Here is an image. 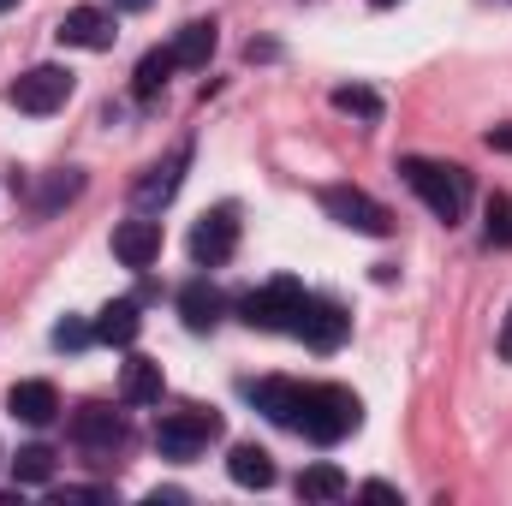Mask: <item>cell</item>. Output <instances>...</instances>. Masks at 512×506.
<instances>
[{"mask_svg": "<svg viewBox=\"0 0 512 506\" xmlns=\"http://www.w3.org/2000/svg\"><path fill=\"white\" fill-rule=\"evenodd\" d=\"M399 179L423 197V209L441 221V227H453V221H465V209H471V173L465 167H453V161H423V155H405L399 161Z\"/></svg>", "mask_w": 512, "mask_h": 506, "instance_id": "cell-1", "label": "cell"}, {"mask_svg": "<svg viewBox=\"0 0 512 506\" xmlns=\"http://www.w3.org/2000/svg\"><path fill=\"white\" fill-rule=\"evenodd\" d=\"M358 423H364V405H358L352 387H334V381L304 387V423H298V435H310L316 447H334V441H346Z\"/></svg>", "mask_w": 512, "mask_h": 506, "instance_id": "cell-2", "label": "cell"}, {"mask_svg": "<svg viewBox=\"0 0 512 506\" xmlns=\"http://www.w3.org/2000/svg\"><path fill=\"white\" fill-rule=\"evenodd\" d=\"M304 280H292V274H280V280H268V286H256L239 298V322H251L262 334H292V322H298V310H304Z\"/></svg>", "mask_w": 512, "mask_h": 506, "instance_id": "cell-3", "label": "cell"}, {"mask_svg": "<svg viewBox=\"0 0 512 506\" xmlns=\"http://www.w3.org/2000/svg\"><path fill=\"white\" fill-rule=\"evenodd\" d=\"M322 209H328V221H340V227H352L364 239H387L393 233V215H387L370 191H358V185H328L322 191Z\"/></svg>", "mask_w": 512, "mask_h": 506, "instance_id": "cell-4", "label": "cell"}, {"mask_svg": "<svg viewBox=\"0 0 512 506\" xmlns=\"http://www.w3.org/2000/svg\"><path fill=\"white\" fill-rule=\"evenodd\" d=\"M215 435H221V417L215 411H173V417L155 423V453L161 459H197Z\"/></svg>", "mask_w": 512, "mask_h": 506, "instance_id": "cell-5", "label": "cell"}, {"mask_svg": "<svg viewBox=\"0 0 512 506\" xmlns=\"http://www.w3.org/2000/svg\"><path fill=\"white\" fill-rule=\"evenodd\" d=\"M66 102H72V72H66V66H30V72L12 84V108H18V114H36V120H42V114H60Z\"/></svg>", "mask_w": 512, "mask_h": 506, "instance_id": "cell-6", "label": "cell"}, {"mask_svg": "<svg viewBox=\"0 0 512 506\" xmlns=\"http://www.w3.org/2000/svg\"><path fill=\"white\" fill-rule=\"evenodd\" d=\"M233 251H239V209L221 203V209H209L191 227V262L197 268H221V262H233Z\"/></svg>", "mask_w": 512, "mask_h": 506, "instance_id": "cell-7", "label": "cell"}, {"mask_svg": "<svg viewBox=\"0 0 512 506\" xmlns=\"http://www.w3.org/2000/svg\"><path fill=\"white\" fill-rule=\"evenodd\" d=\"M292 334H298L310 352H340V346H346V334H352V316H346L334 298H304V310H298Z\"/></svg>", "mask_w": 512, "mask_h": 506, "instance_id": "cell-8", "label": "cell"}, {"mask_svg": "<svg viewBox=\"0 0 512 506\" xmlns=\"http://www.w3.org/2000/svg\"><path fill=\"white\" fill-rule=\"evenodd\" d=\"M126 411H114V405H102V399H90V405H78L72 411V441L78 447H90V453H120L126 447Z\"/></svg>", "mask_w": 512, "mask_h": 506, "instance_id": "cell-9", "label": "cell"}, {"mask_svg": "<svg viewBox=\"0 0 512 506\" xmlns=\"http://www.w3.org/2000/svg\"><path fill=\"white\" fill-rule=\"evenodd\" d=\"M245 399H251L268 423H280V429H298V423H304V381L262 376V381H251V387H245Z\"/></svg>", "mask_w": 512, "mask_h": 506, "instance_id": "cell-10", "label": "cell"}, {"mask_svg": "<svg viewBox=\"0 0 512 506\" xmlns=\"http://www.w3.org/2000/svg\"><path fill=\"white\" fill-rule=\"evenodd\" d=\"M60 48H84V54H102V48H114V12L108 6H72L66 18H60Z\"/></svg>", "mask_w": 512, "mask_h": 506, "instance_id": "cell-11", "label": "cell"}, {"mask_svg": "<svg viewBox=\"0 0 512 506\" xmlns=\"http://www.w3.org/2000/svg\"><path fill=\"white\" fill-rule=\"evenodd\" d=\"M185 167H191V143H179L167 161H155L137 185H131V203L137 209H167L173 197H179V179H185Z\"/></svg>", "mask_w": 512, "mask_h": 506, "instance_id": "cell-12", "label": "cell"}, {"mask_svg": "<svg viewBox=\"0 0 512 506\" xmlns=\"http://www.w3.org/2000/svg\"><path fill=\"white\" fill-rule=\"evenodd\" d=\"M6 411H12L18 423H30V429H48V423L60 417V393H54V381H12Z\"/></svg>", "mask_w": 512, "mask_h": 506, "instance_id": "cell-13", "label": "cell"}, {"mask_svg": "<svg viewBox=\"0 0 512 506\" xmlns=\"http://www.w3.org/2000/svg\"><path fill=\"white\" fill-rule=\"evenodd\" d=\"M114 256L126 262V268H149L155 256H161V221H149V215H131L114 227Z\"/></svg>", "mask_w": 512, "mask_h": 506, "instance_id": "cell-14", "label": "cell"}, {"mask_svg": "<svg viewBox=\"0 0 512 506\" xmlns=\"http://www.w3.org/2000/svg\"><path fill=\"white\" fill-rule=\"evenodd\" d=\"M179 316H185L191 334H209V328L227 316V298H221L209 280H185V286H179Z\"/></svg>", "mask_w": 512, "mask_h": 506, "instance_id": "cell-15", "label": "cell"}, {"mask_svg": "<svg viewBox=\"0 0 512 506\" xmlns=\"http://www.w3.org/2000/svg\"><path fill=\"white\" fill-rule=\"evenodd\" d=\"M161 393H167L161 364H155V358H126V370H120V399H126V405H161Z\"/></svg>", "mask_w": 512, "mask_h": 506, "instance_id": "cell-16", "label": "cell"}, {"mask_svg": "<svg viewBox=\"0 0 512 506\" xmlns=\"http://www.w3.org/2000/svg\"><path fill=\"white\" fill-rule=\"evenodd\" d=\"M179 72V60H173V42L167 48H149L143 60H137V72H131V96L137 102H155L161 90H167V78Z\"/></svg>", "mask_w": 512, "mask_h": 506, "instance_id": "cell-17", "label": "cell"}, {"mask_svg": "<svg viewBox=\"0 0 512 506\" xmlns=\"http://www.w3.org/2000/svg\"><path fill=\"white\" fill-rule=\"evenodd\" d=\"M227 477H233L239 489H274V459H268L256 441H239V447L227 453Z\"/></svg>", "mask_w": 512, "mask_h": 506, "instance_id": "cell-18", "label": "cell"}, {"mask_svg": "<svg viewBox=\"0 0 512 506\" xmlns=\"http://www.w3.org/2000/svg\"><path fill=\"white\" fill-rule=\"evenodd\" d=\"M143 334V316H137V298H114L102 316H96V340L102 346H131Z\"/></svg>", "mask_w": 512, "mask_h": 506, "instance_id": "cell-19", "label": "cell"}, {"mask_svg": "<svg viewBox=\"0 0 512 506\" xmlns=\"http://www.w3.org/2000/svg\"><path fill=\"white\" fill-rule=\"evenodd\" d=\"M209 54H215V24H209V18H191V24L173 36V60L197 72V66H209Z\"/></svg>", "mask_w": 512, "mask_h": 506, "instance_id": "cell-20", "label": "cell"}, {"mask_svg": "<svg viewBox=\"0 0 512 506\" xmlns=\"http://www.w3.org/2000/svg\"><path fill=\"white\" fill-rule=\"evenodd\" d=\"M352 483H346V471L340 465H304L298 471V501H340Z\"/></svg>", "mask_w": 512, "mask_h": 506, "instance_id": "cell-21", "label": "cell"}, {"mask_svg": "<svg viewBox=\"0 0 512 506\" xmlns=\"http://www.w3.org/2000/svg\"><path fill=\"white\" fill-rule=\"evenodd\" d=\"M84 191V173L78 167H60V173H48L42 185H36V215H54L60 203H72Z\"/></svg>", "mask_w": 512, "mask_h": 506, "instance_id": "cell-22", "label": "cell"}, {"mask_svg": "<svg viewBox=\"0 0 512 506\" xmlns=\"http://www.w3.org/2000/svg\"><path fill=\"white\" fill-rule=\"evenodd\" d=\"M12 477L18 483H54V447H42V441H30V447H18V459H12Z\"/></svg>", "mask_w": 512, "mask_h": 506, "instance_id": "cell-23", "label": "cell"}, {"mask_svg": "<svg viewBox=\"0 0 512 506\" xmlns=\"http://www.w3.org/2000/svg\"><path fill=\"white\" fill-rule=\"evenodd\" d=\"M334 108H340V114H358V120H382V96L364 90V84H340V90H334Z\"/></svg>", "mask_w": 512, "mask_h": 506, "instance_id": "cell-24", "label": "cell"}, {"mask_svg": "<svg viewBox=\"0 0 512 506\" xmlns=\"http://www.w3.org/2000/svg\"><path fill=\"white\" fill-rule=\"evenodd\" d=\"M483 239L501 245V251L512 245V197H501V191L489 197V227H483Z\"/></svg>", "mask_w": 512, "mask_h": 506, "instance_id": "cell-25", "label": "cell"}, {"mask_svg": "<svg viewBox=\"0 0 512 506\" xmlns=\"http://www.w3.org/2000/svg\"><path fill=\"white\" fill-rule=\"evenodd\" d=\"M90 340H96V328H90V322H72V316H66V322L54 328V346H60V352H84Z\"/></svg>", "mask_w": 512, "mask_h": 506, "instance_id": "cell-26", "label": "cell"}, {"mask_svg": "<svg viewBox=\"0 0 512 506\" xmlns=\"http://www.w3.org/2000/svg\"><path fill=\"white\" fill-rule=\"evenodd\" d=\"M358 495H364V501H399V489H393V483H364Z\"/></svg>", "mask_w": 512, "mask_h": 506, "instance_id": "cell-27", "label": "cell"}, {"mask_svg": "<svg viewBox=\"0 0 512 506\" xmlns=\"http://www.w3.org/2000/svg\"><path fill=\"white\" fill-rule=\"evenodd\" d=\"M495 352H501V364H512V310H507V322H501V340H495Z\"/></svg>", "mask_w": 512, "mask_h": 506, "instance_id": "cell-28", "label": "cell"}, {"mask_svg": "<svg viewBox=\"0 0 512 506\" xmlns=\"http://www.w3.org/2000/svg\"><path fill=\"white\" fill-rule=\"evenodd\" d=\"M489 149H501V155H512V126H495V131H489Z\"/></svg>", "mask_w": 512, "mask_h": 506, "instance_id": "cell-29", "label": "cell"}, {"mask_svg": "<svg viewBox=\"0 0 512 506\" xmlns=\"http://www.w3.org/2000/svg\"><path fill=\"white\" fill-rule=\"evenodd\" d=\"M149 0H114V12H143Z\"/></svg>", "mask_w": 512, "mask_h": 506, "instance_id": "cell-30", "label": "cell"}, {"mask_svg": "<svg viewBox=\"0 0 512 506\" xmlns=\"http://www.w3.org/2000/svg\"><path fill=\"white\" fill-rule=\"evenodd\" d=\"M370 6H399V0H370Z\"/></svg>", "mask_w": 512, "mask_h": 506, "instance_id": "cell-31", "label": "cell"}, {"mask_svg": "<svg viewBox=\"0 0 512 506\" xmlns=\"http://www.w3.org/2000/svg\"><path fill=\"white\" fill-rule=\"evenodd\" d=\"M6 6H18V0H0V12H6Z\"/></svg>", "mask_w": 512, "mask_h": 506, "instance_id": "cell-32", "label": "cell"}]
</instances>
